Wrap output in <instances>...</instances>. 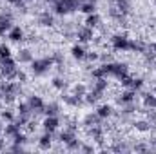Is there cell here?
<instances>
[{
  "label": "cell",
  "instance_id": "obj_1",
  "mask_svg": "<svg viewBox=\"0 0 156 154\" xmlns=\"http://www.w3.org/2000/svg\"><path fill=\"white\" fill-rule=\"evenodd\" d=\"M55 64V60H53V56L51 58H40V60H33L31 62V71H33V75H44L47 69H51V65Z\"/></svg>",
  "mask_w": 156,
  "mask_h": 154
},
{
  "label": "cell",
  "instance_id": "obj_2",
  "mask_svg": "<svg viewBox=\"0 0 156 154\" xmlns=\"http://www.w3.org/2000/svg\"><path fill=\"white\" fill-rule=\"evenodd\" d=\"M0 73H2V76H5V80H13L15 78L16 67H15V60L11 56L0 60Z\"/></svg>",
  "mask_w": 156,
  "mask_h": 154
},
{
  "label": "cell",
  "instance_id": "obj_3",
  "mask_svg": "<svg viewBox=\"0 0 156 154\" xmlns=\"http://www.w3.org/2000/svg\"><path fill=\"white\" fill-rule=\"evenodd\" d=\"M129 42L131 40L127 38L125 35H115L111 38V45L115 51H129Z\"/></svg>",
  "mask_w": 156,
  "mask_h": 154
},
{
  "label": "cell",
  "instance_id": "obj_4",
  "mask_svg": "<svg viewBox=\"0 0 156 154\" xmlns=\"http://www.w3.org/2000/svg\"><path fill=\"white\" fill-rule=\"evenodd\" d=\"M0 93H2V96H15L18 93V85L15 82H4L0 85Z\"/></svg>",
  "mask_w": 156,
  "mask_h": 154
},
{
  "label": "cell",
  "instance_id": "obj_5",
  "mask_svg": "<svg viewBox=\"0 0 156 154\" xmlns=\"http://www.w3.org/2000/svg\"><path fill=\"white\" fill-rule=\"evenodd\" d=\"M11 29H13V26H11V13L0 15V37L5 35V33H9Z\"/></svg>",
  "mask_w": 156,
  "mask_h": 154
},
{
  "label": "cell",
  "instance_id": "obj_6",
  "mask_svg": "<svg viewBox=\"0 0 156 154\" xmlns=\"http://www.w3.org/2000/svg\"><path fill=\"white\" fill-rule=\"evenodd\" d=\"M76 38L78 42H91V40L94 38V33H93V27H80L76 31Z\"/></svg>",
  "mask_w": 156,
  "mask_h": 154
},
{
  "label": "cell",
  "instance_id": "obj_7",
  "mask_svg": "<svg viewBox=\"0 0 156 154\" xmlns=\"http://www.w3.org/2000/svg\"><path fill=\"white\" fill-rule=\"evenodd\" d=\"M58 123H60V121H58L56 116H47L42 125H44V131H45V132H51V134H53V132L58 129Z\"/></svg>",
  "mask_w": 156,
  "mask_h": 154
},
{
  "label": "cell",
  "instance_id": "obj_8",
  "mask_svg": "<svg viewBox=\"0 0 156 154\" xmlns=\"http://www.w3.org/2000/svg\"><path fill=\"white\" fill-rule=\"evenodd\" d=\"M29 107H31V111H35V113H44V107H45V103H44V100L40 98V96H29Z\"/></svg>",
  "mask_w": 156,
  "mask_h": 154
},
{
  "label": "cell",
  "instance_id": "obj_9",
  "mask_svg": "<svg viewBox=\"0 0 156 154\" xmlns=\"http://www.w3.org/2000/svg\"><path fill=\"white\" fill-rule=\"evenodd\" d=\"M134 96H136V91L129 89V91H125V93H122V94H120L118 102H120L122 105H129V103H133V102H134Z\"/></svg>",
  "mask_w": 156,
  "mask_h": 154
},
{
  "label": "cell",
  "instance_id": "obj_10",
  "mask_svg": "<svg viewBox=\"0 0 156 154\" xmlns=\"http://www.w3.org/2000/svg\"><path fill=\"white\" fill-rule=\"evenodd\" d=\"M53 11H55L56 15H60V16H64V15L71 13V11H69V7H67L64 2H60V0H56V2H55V5H53Z\"/></svg>",
  "mask_w": 156,
  "mask_h": 154
},
{
  "label": "cell",
  "instance_id": "obj_11",
  "mask_svg": "<svg viewBox=\"0 0 156 154\" xmlns=\"http://www.w3.org/2000/svg\"><path fill=\"white\" fill-rule=\"evenodd\" d=\"M7 37H9L11 42H22V40H24V31H22L20 27H13Z\"/></svg>",
  "mask_w": 156,
  "mask_h": 154
},
{
  "label": "cell",
  "instance_id": "obj_12",
  "mask_svg": "<svg viewBox=\"0 0 156 154\" xmlns=\"http://www.w3.org/2000/svg\"><path fill=\"white\" fill-rule=\"evenodd\" d=\"M107 89V80L105 78H96V82L93 83V91H96V93H100V94H104V91Z\"/></svg>",
  "mask_w": 156,
  "mask_h": 154
},
{
  "label": "cell",
  "instance_id": "obj_13",
  "mask_svg": "<svg viewBox=\"0 0 156 154\" xmlns=\"http://www.w3.org/2000/svg\"><path fill=\"white\" fill-rule=\"evenodd\" d=\"M115 7L118 11H122L123 15H127L129 9H131V2L129 0H115Z\"/></svg>",
  "mask_w": 156,
  "mask_h": 154
},
{
  "label": "cell",
  "instance_id": "obj_14",
  "mask_svg": "<svg viewBox=\"0 0 156 154\" xmlns=\"http://www.w3.org/2000/svg\"><path fill=\"white\" fill-rule=\"evenodd\" d=\"M4 132H5V136H16L18 132H20V127L15 123V121H9V125H5V129H4Z\"/></svg>",
  "mask_w": 156,
  "mask_h": 154
},
{
  "label": "cell",
  "instance_id": "obj_15",
  "mask_svg": "<svg viewBox=\"0 0 156 154\" xmlns=\"http://www.w3.org/2000/svg\"><path fill=\"white\" fill-rule=\"evenodd\" d=\"M71 54H73V58H76V60H83V58H85V54H87V51H85L82 45H73Z\"/></svg>",
  "mask_w": 156,
  "mask_h": 154
},
{
  "label": "cell",
  "instance_id": "obj_16",
  "mask_svg": "<svg viewBox=\"0 0 156 154\" xmlns=\"http://www.w3.org/2000/svg\"><path fill=\"white\" fill-rule=\"evenodd\" d=\"M96 114H98L100 120H104V118H109V116L113 114V109H111V105H100L98 111H96Z\"/></svg>",
  "mask_w": 156,
  "mask_h": 154
},
{
  "label": "cell",
  "instance_id": "obj_17",
  "mask_svg": "<svg viewBox=\"0 0 156 154\" xmlns=\"http://www.w3.org/2000/svg\"><path fill=\"white\" fill-rule=\"evenodd\" d=\"M40 24L45 26V27H51V26L55 24V16L49 15V13H42V15H40Z\"/></svg>",
  "mask_w": 156,
  "mask_h": 154
},
{
  "label": "cell",
  "instance_id": "obj_18",
  "mask_svg": "<svg viewBox=\"0 0 156 154\" xmlns=\"http://www.w3.org/2000/svg\"><path fill=\"white\" fill-rule=\"evenodd\" d=\"M98 24H100V16H98L96 13L87 15V18H85V26H87V27H96Z\"/></svg>",
  "mask_w": 156,
  "mask_h": 154
},
{
  "label": "cell",
  "instance_id": "obj_19",
  "mask_svg": "<svg viewBox=\"0 0 156 154\" xmlns=\"http://www.w3.org/2000/svg\"><path fill=\"white\" fill-rule=\"evenodd\" d=\"M71 140H75V131H73V129H67V131H64V132L60 134V142H62V143L67 145Z\"/></svg>",
  "mask_w": 156,
  "mask_h": 154
},
{
  "label": "cell",
  "instance_id": "obj_20",
  "mask_svg": "<svg viewBox=\"0 0 156 154\" xmlns=\"http://www.w3.org/2000/svg\"><path fill=\"white\" fill-rule=\"evenodd\" d=\"M80 11L85 13V15H91V13L96 11V5H94V2H83V4L80 5Z\"/></svg>",
  "mask_w": 156,
  "mask_h": 154
},
{
  "label": "cell",
  "instance_id": "obj_21",
  "mask_svg": "<svg viewBox=\"0 0 156 154\" xmlns=\"http://www.w3.org/2000/svg\"><path fill=\"white\" fill-rule=\"evenodd\" d=\"M144 105L156 109V94H144Z\"/></svg>",
  "mask_w": 156,
  "mask_h": 154
},
{
  "label": "cell",
  "instance_id": "obj_22",
  "mask_svg": "<svg viewBox=\"0 0 156 154\" xmlns=\"http://www.w3.org/2000/svg\"><path fill=\"white\" fill-rule=\"evenodd\" d=\"M38 145H40V149H49V147H51V132H45V134L40 138Z\"/></svg>",
  "mask_w": 156,
  "mask_h": 154
},
{
  "label": "cell",
  "instance_id": "obj_23",
  "mask_svg": "<svg viewBox=\"0 0 156 154\" xmlns=\"http://www.w3.org/2000/svg\"><path fill=\"white\" fill-rule=\"evenodd\" d=\"M44 113H45L47 116H56V113H58V105H56V103H49V105L44 107Z\"/></svg>",
  "mask_w": 156,
  "mask_h": 154
},
{
  "label": "cell",
  "instance_id": "obj_24",
  "mask_svg": "<svg viewBox=\"0 0 156 154\" xmlns=\"http://www.w3.org/2000/svg\"><path fill=\"white\" fill-rule=\"evenodd\" d=\"M18 60H20V62H33L31 51H27V49H22V51H20V54H18Z\"/></svg>",
  "mask_w": 156,
  "mask_h": 154
},
{
  "label": "cell",
  "instance_id": "obj_25",
  "mask_svg": "<svg viewBox=\"0 0 156 154\" xmlns=\"http://www.w3.org/2000/svg\"><path fill=\"white\" fill-rule=\"evenodd\" d=\"M142 85H144V80H142V78H133V82H131L129 89H133V91H138V89H142Z\"/></svg>",
  "mask_w": 156,
  "mask_h": 154
},
{
  "label": "cell",
  "instance_id": "obj_26",
  "mask_svg": "<svg viewBox=\"0 0 156 154\" xmlns=\"http://www.w3.org/2000/svg\"><path fill=\"white\" fill-rule=\"evenodd\" d=\"M134 127H136V131H142V132H145V131H149V121H145V120H140V121H136V123H134Z\"/></svg>",
  "mask_w": 156,
  "mask_h": 154
},
{
  "label": "cell",
  "instance_id": "obj_27",
  "mask_svg": "<svg viewBox=\"0 0 156 154\" xmlns=\"http://www.w3.org/2000/svg\"><path fill=\"white\" fill-rule=\"evenodd\" d=\"M9 56H11V49L5 44H0V60L2 58H9Z\"/></svg>",
  "mask_w": 156,
  "mask_h": 154
},
{
  "label": "cell",
  "instance_id": "obj_28",
  "mask_svg": "<svg viewBox=\"0 0 156 154\" xmlns=\"http://www.w3.org/2000/svg\"><path fill=\"white\" fill-rule=\"evenodd\" d=\"M0 118H2L4 121H13V120H15V114H13L9 109H4V111L0 113Z\"/></svg>",
  "mask_w": 156,
  "mask_h": 154
},
{
  "label": "cell",
  "instance_id": "obj_29",
  "mask_svg": "<svg viewBox=\"0 0 156 154\" xmlns=\"http://www.w3.org/2000/svg\"><path fill=\"white\" fill-rule=\"evenodd\" d=\"M29 113H31V107H29V103H18V114L29 116Z\"/></svg>",
  "mask_w": 156,
  "mask_h": 154
},
{
  "label": "cell",
  "instance_id": "obj_30",
  "mask_svg": "<svg viewBox=\"0 0 156 154\" xmlns=\"http://www.w3.org/2000/svg\"><path fill=\"white\" fill-rule=\"evenodd\" d=\"M85 93H87V89H85V85H75V89H73V94H76V96H85Z\"/></svg>",
  "mask_w": 156,
  "mask_h": 154
},
{
  "label": "cell",
  "instance_id": "obj_31",
  "mask_svg": "<svg viewBox=\"0 0 156 154\" xmlns=\"http://www.w3.org/2000/svg\"><path fill=\"white\" fill-rule=\"evenodd\" d=\"M67 83H66V80L64 78H60V76H56L55 80H53V87H56V89H64Z\"/></svg>",
  "mask_w": 156,
  "mask_h": 154
},
{
  "label": "cell",
  "instance_id": "obj_32",
  "mask_svg": "<svg viewBox=\"0 0 156 154\" xmlns=\"http://www.w3.org/2000/svg\"><path fill=\"white\" fill-rule=\"evenodd\" d=\"M60 2H64V4L69 7V11H75L78 7V0H60Z\"/></svg>",
  "mask_w": 156,
  "mask_h": 154
},
{
  "label": "cell",
  "instance_id": "obj_33",
  "mask_svg": "<svg viewBox=\"0 0 156 154\" xmlns=\"http://www.w3.org/2000/svg\"><path fill=\"white\" fill-rule=\"evenodd\" d=\"M13 142H15V143H18V145H22V143H26V142H27V138H26V134H20V132H18L16 136H13Z\"/></svg>",
  "mask_w": 156,
  "mask_h": 154
},
{
  "label": "cell",
  "instance_id": "obj_34",
  "mask_svg": "<svg viewBox=\"0 0 156 154\" xmlns=\"http://www.w3.org/2000/svg\"><path fill=\"white\" fill-rule=\"evenodd\" d=\"M104 76H105L104 67H96V69H93V78H104Z\"/></svg>",
  "mask_w": 156,
  "mask_h": 154
},
{
  "label": "cell",
  "instance_id": "obj_35",
  "mask_svg": "<svg viewBox=\"0 0 156 154\" xmlns=\"http://www.w3.org/2000/svg\"><path fill=\"white\" fill-rule=\"evenodd\" d=\"M85 58H87L89 62H94V60H98V58H100V54H98V53H94V51H89V53L85 54Z\"/></svg>",
  "mask_w": 156,
  "mask_h": 154
},
{
  "label": "cell",
  "instance_id": "obj_36",
  "mask_svg": "<svg viewBox=\"0 0 156 154\" xmlns=\"http://www.w3.org/2000/svg\"><path fill=\"white\" fill-rule=\"evenodd\" d=\"M15 78H16L18 82H26V80H27V76H26V73H22V71H16V75H15Z\"/></svg>",
  "mask_w": 156,
  "mask_h": 154
},
{
  "label": "cell",
  "instance_id": "obj_37",
  "mask_svg": "<svg viewBox=\"0 0 156 154\" xmlns=\"http://www.w3.org/2000/svg\"><path fill=\"white\" fill-rule=\"evenodd\" d=\"M9 4H13V5H16V7H22V4H24V0H7Z\"/></svg>",
  "mask_w": 156,
  "mask_h": 154
},
{
  "label": "cell",
  "instance_id": "obj_38",
  "mask_svg": "<svg viewBox=\"0 0 156 154\" xmlns=\"http://www.w3.org/2000/svg\"><path fill=\"white\" fill-rule=\"evenodd\" d=\"M149 49H151V51H153V53H154V54H156V42H154V44H153V45H149Z\"/></svg>",
  "mask_w": 156,
  "mask_h": 154
},
{
  "label": "cell",
  "instance_id": "obj_39",
  "mask_svg": "<svg viewBox=\"0 0 156 154\" xmlns=\"http://www.w3.org/2000/svg\"><path fill=\"white\" fill-rule=\"evenodd\" d=\"M45 2H53V4H55V2H56V0H45Z\"/></svg>",
  "mask_w": 156,
  "mask_h": 154
},
{
  "label": "cell",
  "instance_id": "obj_40",
  "mask_svg": "<svg viewBox=\"0 0 156 154\" xmlns=\"http://www.w3.org/2000/svg\"><path fill=\"white\" fill-rule=\"evenodd\" d=\"M82 2H94V0H82Z\"/></svg>",
  "mask_w": 156,
  "mask_h": 154
},
{
  "label": "cell",
  "instance_id": "obj_41",
  "mask_svg": "<svg viewBox=\"0 0 156 154\" xmlns=\"http://www.w3.org/2000/svg\"><path fill=\"white\" fill-rule=\"evenodd\" d=\"M0 131H2V118H0Z\"/></svg>",
  "mask_w": 156,
  "mask_h": 154
},
{
  "label": "cell",
  "instance_id": "obj_42",
  "mask_svg": "<svg viewBox=\"0 0 156 154\" xmlns=\"http://www.w3.org/2000/svg\"><path fill=\"white\" fill-rule=\"evenodd\" d=\"M154 94H156V87H154Z\"/></svg>",
  "mask_w": 156,
  "mask_h": 154
}]
</instances>
